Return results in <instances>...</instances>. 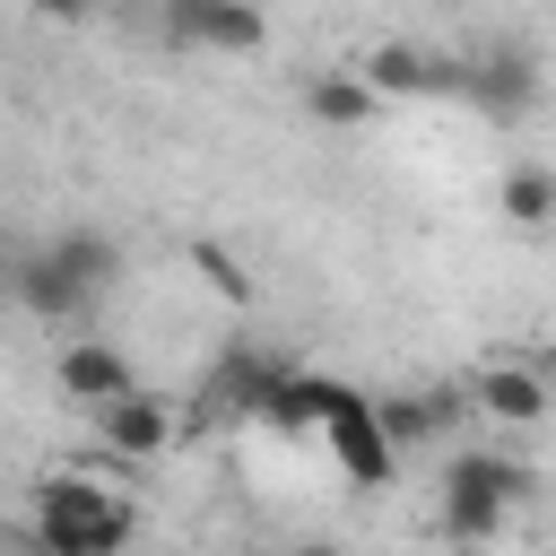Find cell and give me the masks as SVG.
Segmentation results:
<instances>
[{
  "mask_svg": "<svg viewBox=\"0 0 556 556\" xmlns=\"http://www.w3.org/2000/svg\"><path fill=\"white\" fill-rule=\"evenodd\" d=\"M130 530H139V513L113 486H87V478H43L35 486L26 539L43 556H113V547H130Z\"/></svg>",
  "mask_w": 556,
  "mask_h": 556,
  "instance_id": "1",
  "label": "cell"
},
{
  "mask_svg": "<svg viewBox=\"0 0 556 556\" xmlns=\"http://www.w3.org/2000/svg\"><path fill=\"white\" fill-rule=\"evenodd\" d=\"M530 495V469L521 460H504V452H460L452 469H443V539H495L504 530V504H521Z\"/></svg>",
  "mask_w": 556,
  "mask_h": 556,
  "instance_id": "2",
  "label": "cell"
},
{
  "mask_svg": "<svg viewBox=\"0 0 556 556\" xmlns=\"http://www.w3.org/2000/svg\"><path fill=\"white\" fill-rule=\"evenodd\" d=\"M313 434L330 443V460H339L356 486H391V469H400V443L382 434V417H374V400H365V391H339V382H321V417H313Z\"/></svg>",
  "mask_w": 556,
  "mask_h": 556,
  "instance_id": "3",
  "label": "cell"
},
{
  "mask_svg": "<svg viewBox=\"0 0 556 556\" xmlns=\"http://www.w3.org/2000/svg\"><path fill=\"white\" fill-rule=\"evenodd\" d=\"M156 26H165L174 52H261L269 43V26H261L252 0H165Z\"/></svg>",
  "mask_w": 556,
  "mask_h": 556,
  "instance_id": "4",
  "label": "cell"
},
{
  "mask_svg": "<svg viewBox=\"0 0 556 556\" xmlns=\"http://www.w3.org/2000/svg\"><path fill=\"white\" fill-rule=\"evenodd\" d=\"M452 96H469L486 122H521V113L539 104V70H530L521 43H504V52H486V61H460V87H452Z\"/></svg>",
  "mask_w": 556,
  "mask_h": 556,
  "instance_id": "5",
  "label": "cell"
},
{
  "mask_svg": "<svg viewBox=\"0 0 556 556\" xmlns=\"http://www.w3.org/2000/svg\"><path fill=\"white\" fill-rule=\"evenodd\" d=\"M96 434H104V452H122V460H156V452L174 443V408L130 382V391L96 400Z\"/></svg>",
  "mask_w": 556,
  "mask_h": 556,
  "instance_id": "6",
  "label": "cell"
},
{
  "mask_svg": "<svg viewBox=\"0 0 556 556\" xmlns=\"http://www.w3.org/2000/svg\"><path fill=\"white\" fill-rule=\"evenodd\" d=\"M356 78L374 96H452L460 87V61L452 52H426V43H374Z\"/></svg>",
  "mask_w": 556,
  "mask_h": 556,
  "instance_id": "7",
  "label": "cell"
},
{
  "mask_svg": "<svg viewBox=\"0 0 556 556\" xmlns=\"http://www.w3.org/2000/svg\"><path fill=\"white\" fill-rule=\"evenodd\" d=\"M52 382H61V400H78V408H96V400H113V391H130L139 374H130V356H122V348H104V339H70V348L52 356Z\"/></svg>",
  "mask_w": 556,
  "mask_h": 556,
  "instance_id": "8",
  "label": "cell"
},
{
  "mask_svg": "<svg viewBox=\"0 0 556 556\" xmlns=\"http://www.w3.org/2000/svg\"><path fill=\"white\" fill-rule=\"evenodd\" d=\"M9 295H17L35 321H70V313L96 304V295H78V278H70L52 252H9Z\"/></svg>",
  "mask_w": 556,
  "mask_h": 556,
  "instance_id": "9",
  "label": "cell"
},
{
  "mask_svg": "<svg viewBox=\"0 0 556 556\" xmlns=\"http://www.w3.org/2000/svg\"><path fill=\"white\" fill-rule=\"evenodd\" d=\"M252 417L261 426H278V434H313V417H321V374H304V365H269V382L252 391Z\"/></svg>",
  "mask_w": 556,
  "mask_h": 556,
  "instance_id": "10",
  "label": "cell"
},
{
  "mask_svg": "<svg viewBox=\"0 0 556 556\" xmlns=\"http://www.w3.org/2000/svg\"><path fill=\"white\" fill-rule=\"evenodd\" d=\"M43 252H52V261H61L70 278H78V295H104V287L122 278V243H113L104 226H61V235H52Z\"/></svg>",
  "mask_w": 556,
  "mask_h": 556,
  "instance_id": "11",
  "label": "cell"
},
{
  "mask_svg": "<svg viewBox=\"0 0 556 556\" xmlns=\"http://www.w3.org/2000/svg\"><path fill=\"white\" fill-rule=\"evenodd\" d=\"M374 104H382V96H374L356 70H321V78H304V113H313L321 130H365Z\"/></svg>",
  "mask_w": 556,
  "mask_h": 556,
  "instance_id": "12",
  "label": "cell"
},
{
  "mask_svg": "<svg viewBox=\"0 0 556 556\" xmlns=\"http://www.w3.org/2000/svg\"><path fill=\"white\" fill-rule=\"evenodd\" d=\"M269 365H278L269 348H226L217 374L200 382V408H217V417H252V391L269 382Z\"/></svg>",
  "mask_w": 556,
  "mask_h": 556,
  "instance_id": "13",
  "label": "cell"
},
{
  "mask_svg": "<svg viewBox=\"0 0 556 556\" xmlns=\"http://www.w3.org/2000/svg\"><path fill=\"white\" fill-rule=\"evenodd\" d=\"M478 408L504 417V426H539V417H547V382H539L530 365H486V374H478Z\"/></svg>",
  "mask_w": 556,
  "mask_h": 556,
  "instance_id": "14",
  "label": "cell"
},
{
  "mask_svg": "<svg viewBox=\"0 0 556 556\" xmlns=\"http://www.w3.org/2000/svg\"><path fill=\"white\" fill-rule=\"evenodd\" d=\"M452 408H460L452 391H426V400H374V417H382V434H391L400 452H408V443H426V434H443V426H452Z\"/></svg>",
  "mask_w": 556,
  "mask_h": 556,
  "instance_id": "15",
  "label": "cell"
},
{
  "mask_svg": "<svg viewBox=\"0 0 556 556\" xmlns=\"http://www.w3.org/2000/svg\"><path fill=\"white\" fill-rule=\"evenodd\" d=\"M504 217H513L521 235H539V226L556 217V174H547V165H513V174H504Z\"/></svg>",
  "mask_w": 556,
  "mask_h": 556,
  "instance_id": "16",
  "label": "cell"
},
{
  "mask_svg": "<svg viewBox=\"0 0 556 556\" xmlns=\"http://www.w3.org/2000/svg\"><path fill=\"white\" fill-rule=\"evenodd\" d=\"M191 269H200V278H208V287H217L226 304H243V295H252V278H243V261H235L226 243H208V235L191 243Z\"/></svg>",
  "mask_w": 556,
  "mask_h": 556,
  "instance_id": "17",
  "label": "cell"
},
{
  "mask_svg": "<svg viewBox=\"0 0 556 556\" xmlns=\"http://www.w3.org/2000/svg\"><path fill=\"white\" fill-rule=\"evenodd\" d=\"M87 9H96V0H35V17H70V26H78Z\"/></svg>",
  "mask_w": 556,
  "mask_h": 556,
  "instance_id": "18",
  "label": "cell"
},
{
  "mask_svg": "<svg viewBox=\"0 0 556 556\" xmlns=\"http://www.w3.org/2000/svg\"><path fill=\"white\" fill-rule=\"evenodd\" d=\"M0 287H9V252H0Z\"/></svg>",
  "mask_w": 556,
  "mask_h": 556,
  "instance_id": "19",
  "label": "cell"
}]
</instances>
